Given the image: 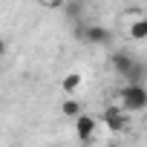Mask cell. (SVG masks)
<instances>
[{"mask_svg":"<svg viewBox=\"0 0 147 147\" xmlns=\"http://www.w3.org/2000/svg\"><path fill=\"white\" fill-rule=\"evenodd\" d=\"M121 107L127 113H144L147 110V87L144 84H127L121 90Z\"/></svg>","mask_w":147,"mask_h":147,"instance_id":"6da1fadb","label":"cell"},{"mask_svg":"<svg viewBox=\"0 0 147 147\" xmlns=\"http://www.w3.org/2000/svg\"><path fill=\"white\" fill-rule=\"evenodd\" d=\"M78 38L84 43H90V46H101V43L110 40V32L104 26H98V23H78Z\"/></svg>","mask_w":147,"mask_h":147,"instance_id":"7a4b0ae2","label":"cell"},{"mask_svg":"<svg viewBox=\"0 0 147 147\" xmlns=\"http://www.w3.org/2000/svg\"><path fill=\"white\" fill-rule=\"evenodd\" d=\"M95 130H98V118L95 115H87V113H81L78 118H75V136H78V141H92L95 138Z\"/></svg>","mask_w":147,"mask_h":147,"instance_id":"3957f363","label":"cell"},{"mask_svg":"<svg viewBox=\"0 0 147 147\" xmlns=\"http://www.w3.org/2000/svg\"><path fill=\"white\" fill-rule=\"evenodd\" d=\"M124 113H127L124 107H107V110H104L101 121L107 124V130H110V133H121V130L127 127V115H124Z\"/></svg>","mask_w":147,"mask_h":147,"instance_id":"277c9868","label":"cell"},{"mask_svg":"<svg viewBox=\"0 0 147 147\" xmlns=\"http://www.w3.org/2000/svg\"><path fill=\"white\" fill-rule=\"evenodd\" d=\"M136 61H138V58H133L130 52H113V55H110V63H113V69L118 72L121 78H127V72L133 69Z\"/></svg>","mask_w":147,"mask_h":147,"instance_id":"5b68a950","label":"cell"},{"mask_svg":"<svg viewBox=\"0 0 147 147\" xmlns=\"http://www.w3.org/2000/svg\"><path fill=\"white\" fill-rule=\"evenodd\" d=\"M81 84H84V75H81V72H66V75L61 78V90H63L66 95H75V92L81 90Z\"/></svg>","mask_w":147,"mask_h":147,"instance_id":"8992f818","label":"cell"},{"mask_svg":"<svg viewBox=\"0 0 147 147\" xmlns=\"http://www.w3.org/2000/svg\"><path fill=\"white\" fill-rule=\"evenodd\" d=\"M84 113V104L78 101V98H66V101H61V115H66V118H78Z\"/></svg>","mask_w":147,"mask_h":147,"instance_id":"52a82bcc","label":"cell"},{"mask_svg":"<svg viewBox=\"0 0 147 147\" xmlns=\"http://www.w3.org/2000/svg\"><path fill=\"white\" fill-rule=\"evenodd\" d=\"M124 81H127V84H144V81H147V66H144L141 61H136L133 69L127 72V78H124Z\"/></svg>","mask_w":147,"mask_h":147,"instance_id":"ba28073f","label":"cell"},{"mask_svg":"<svg viewBox=\"0 0 147 147\" xmlns=\"http://www.w3.org/2000/svg\"><path fill=\"white\" fill-rule=\"evenodd\" d=\"M130 38L133 40H147V15L144 18H136L130 23Z\"/></svg>","mask_w":147,"mask_h":147,"instance_id":"9c48e42d","label":"cell"},{"mask_svg":"<svg viewBox=\"0 0 147 147\" xmlns=\"http://www.w3.org/2000/svg\"><path fill=\"white\" fill-rule=\"evenodd\" d=\"M63 15H66L69 20H81V15H84V0H66V3H63Z\"/></svg>","mask_w":147,"mask_h":147,"instance_id":"30bf717a","label":"cell"},{"mask_svg":"<svg viewBox=\"0 0 147 147\" xmlns=\"http://www.w3.org/2000/svg\"><path fill=\"white\" fill-rule=\"evenodd\" d=\"M63 3H66V0H46L49 9H63Z\"/></svg>","mask_w":147,"mask_h":147,"instance_id":"8fae6325","label":"cell"},{"mask_svg":"<svg viewBox=\"0 0 147 147\" xmlns=\"http://www.w3.org/2000/svg\"><path fill=\"white\" fill-rule=\"evenodd\" d=\"M3 55H6V40L0 38V58H3Z\"/></svg>","mask_w":147,"mask_h":147,"instance_id":"7c38bea8","label":"cell"},{"mask_svg":"<svg viewBox=\"0 0 147 147\" xmlns=\"http://www.w3.org/2000/svg\"><path fill=\"white\" fill-rule=\"evenodd\" d=\"M78 147H90V144H87V141H81V144H78Z\"/></svg>","mask_w":147,"mask_h":147,"instance_id":"4fadbf2b","label":"cell"},{"mask_svg":"<svg viewBox=\"0 0 147 147\" xmlns=\"http://www.w3.org/2000/svg\"><path fill=\"white\" fill-rule=\"evenodd\" d=\"M38 3H46V0H38Z\"/></svg>","mask_w":147,"mask_h":147,"instance_id":"5bb4252c","label":"cell"}]
</instances>
